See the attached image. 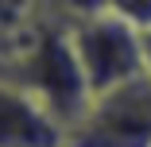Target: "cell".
Segmentation results:
<instances>
[{
    "label": "cell",
    "mask_w": 151,
    "mask_h": 147,
    "mask_svg": "<svg viewBox=\"0 0 151 147\" xmlns=\"http://www.w3.org/2000/svg\"><path fill=\"white\" fill-rule=\"evenodd\" d=\"M66 124L39 97L0 77V147H66Z\"/></svg>",
    "instance_id": "4"
},
{
    "label": "cell",
    "mask_w": 151,
    "mask_h": 147,
    "mask_svg": "<svg viewBox=\"0 0 151 147\" xmlns=\"http://www.w3.org/2000/svg\"><path fill=\"white\" fill-rule=\"evenodd\" d=\"M47 16L43 0H0V66L27 43V35Z\"/></svg>",
    "instance_id": "5"
},
{
    "label": "cell",
    "mask_w": 151,
    "mask_h": 147,
    "mask_svg": "<svg viewBox=\"0 0 151 147\" xmlns=\"http://www.w3.org/2000/svg\"><path fill=\"white\" fill-rule=\"evenodd\" d=\"M43 8L50 16H58L62 23H74V19H85V16L105 12V0H43Z\"/></svg>",
    "instance_id": "7"
},
{
    "label": "cell",
    "mask_w": 151,
    "mask_h": 147,
    "mask_svg": "<svg viewBox=\"0 0 151 147\" xmlns=\"http://www.w3.org/2000/svg\"><path fill=\"white\" fill-rule=\"evenodd\" d=\"M66 147H151V77L139 74L89 101Z\"/></svg>",
    "instance_id": "3"
},
{
    "label": "cell",
    "mask_w": 151,
    "mask_h": 147,
    "mask_svg": "<svg viewBox=\"0 0 151 147\" xmlns=\"http://www.w3.org/2000/svg\"><path fill=\"white\" fill-rule=\"evenodd\" d=\"M105 12H112L116 19H124L136 31H151V0H105Z\"/></svg>",
    "instance_id": "6"
},
{
    "label": "cell",
    "mask_w": 151,
    "mask_h": 147,
    "mask_svg": "<svg viewBox=\"0 0 151 147\" xmlns=\"http://www.w3.org/2000/svg\"><path fill=\"white\" fill-rule=\"evenodd\" d=\"M70 43H74V54L81 62L85 85H89L93 97L143 74L139 31L128 27L124 19H116L112 12H97V16L74 19L70 23Z\"/></svg>",
    "instance_id": "2"
},
{
    "label": "cell",
    "mask_w": 151,
    "mask_h": 147,
    "mask_svg": "<svg viewBox=\"0 0 151 147\" xmlns=\"http://www.w3.org/2000/svg\"><path fill=\"white\" fill-rule=\"evenodd\" d=\"M0 77H12L31 97H39L66 124V132L85 116L89 101H93L85 74H81V62L74 54V43H70V23H62L50 12L27 35V43L0 66Z\"/></svg>",
    "instance_id": "1"
},
{
    "label": "cell",
    "mask_w": 151,
    "mask_h": 147,
    "mask_svg": "<svg viewBox=\"0 0 151 147\" xmlns=\"http://www.w3.org/2000/svg\"><path fill=\"white\" fill-rule=\"evenodd\" d=\"M139 43H143V74L151 77V31H143V35H139Z\"/></svg>",
    "instance_id": "8"
}]
</instances>
